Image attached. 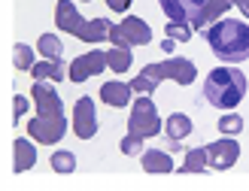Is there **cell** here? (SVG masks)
<instances>
[{
  "instance_id": "cell-1",
  "label": "cell",
  "mask_w": 249,
  "mask_h": 191,
  "mask_svg": "<svg viewBox=\"0 0 249 191\" xmlns=\"http://www.w3.org/2000/svg\"><path fill=\"white\" fill-rule=\"evenodd\" d=\"M31 97L36 104V119L28 122V131L31 139L40 146H55L61 143V137L67 134V119H64V104L52 85L46 82H36L31 88Z\"/></svg>"
},
{
  "instance_id": "cell-2",
  "label": "cell",
  "mask_w": 249,
  "mask_h": 191,
  "mask_svg": "<svg viewBox=\"0 0 249 191\" xmlns=\"http://www.w3.org/2000/svg\"><path fill=\"white\" fill-rule=\"evenodd\" d=\"M204 36L219 61H225V64L249 61V24L246 21L222 16L216 18V24H210L204 31Z\"/></svg>"
},
{
  "instance_id": "cell-3",
  "label": "cell",
  "mask_w": 249,
  "mask_h": 191,
  "mask_svg": "<svg viewBox=\"0 0 249 191\" xmlns=\"http://www.w3.org/2000/svg\"><path fill=\"white\" fill-rule=\"evenodd\" d=\"M246 94V73L237 67H216L204 82V97L216 109H234Z\"/></svg>"
},
{
  "instance_id": "cell-4",
  "label": "cell",
  "mask_w": 249,
  "mask_h": 191,
  "mask_svg": "<svg viewBox=\"0 0 249 191\" xmlns=\"http://www.w3.org/2000/svg\"><path fill=\"white\" fill-rule=\"evenodd\" d=\"M164 16L177 24H189V28H201L225 16L231 0H158Z\"/></svg>"
},
{
  "instance_id": "cell-5",
  "label": "cell",
  "mask_w": 249,
  "mask_h": 191,
  "mask_svg": "<svg viewBox=\"0 0 249 191\" xmlns=\"http://www.w3.org/2000/svg\"><path fill=\"white\" fill-rule=\"evenodd\" d=\"M55 24L82 43H104V40H109V28H113V21H107V18H91V21L82 18L79 9L73 6V0H58Z\"/></svg>"
},
{
  "instance_id": "cell-6",
  "label": "cell",
  "mask_w": 249,
  "mask_h": 191,
  "mask_svg": "<svg viewBox=\"0 0 249 191\" xmlns=\"http://www.w3.org/2000/svg\"><path fill=\"white\" fill-rule=\"evenodd\" d=\"M143 76H146V79H152L155 85L161 79H173L177 85H192L195 76H197V67L189 58H170V61H161V64H146Z\"/></svg>"
},
{
  "instance_id": "cell-7",
  "label": "cell",
  "mask_w": 249,
  "mask_h": 191,
  "mask_svg": "<svg viewBox=\"0 0 249 191\" xmlns=\"http://www.w3.org/2000/svg\"><path fill=\"white\" fill-rule=\"evenodd\" d=\"M109 40L116 49H131V46H149L152 43V28L137 18V16H124L119 24L109 28Z\"/></svg>"
},
{
  "instance_id": "cell-8",
  "label": "cell",
  "mask_w": 249,
  "mask_h": 191,
  "mask_svg": "<svg viewBox=\"0 0 249 191\" xmlns=\"http://www.w3.org/2000/svg\"><path fill=\"white\" fill-rule=\"evenodd\" d=\"M128 131L137 134V137H143V139H149V137H155V134L164 131V127H161V119H158V109H155V104H152V97H149V94L134 100Z\"/></svg>"
},
{
  "instance_id": "cell-9",
  "label": "cell",
  "mask_w": 249,
  "mask_h": 191,
  "mask_svg": "<svg viewBox=\"0 0 249 191\" xmlns=\"http://www.w3.org/2000/svg\"><path fill=\"white\" fill-rule=\"evenodd\" d=\"M204 149H207V158H210V167L213 170H231L240 158V143L225 137V134H222V139H216V143H210Z\"/></svg>"
},
{
  "instance_id": "cell-10",
  "label": "cell",
  "mask_w": 249,
  "mask_h": 191,
  "mask_svg": "<svg viewBox=\"0 0 249 191\" xmlns=\"http://www.w3.org/2000/svg\"><path fill=\"white\" fill-rule=\"evenodd\" d=\"M104 67H107V52H104V49H91V52L79 55L76 61L70 64L67 76L73 82H85V79H91L94 73H104Z\"/></svg>"
},
{
  "instance_id": "cell-11",
  "label": "cell",
  "mask_w": 249,
  "mask_h": 191,
  "mask_svg": "<svg viewBox=\"0 0 249 191\" xmlns=\"http://www.w3.org/2000/svg\"><path fill=\"white\" fill-rule=\"evenodd\" d=\"M73 134L79 139H91L97 134V116L91 97H79L76 106H73Z\"/></svg>"
},
{
  "instance_id": "cell-12",
  "label": "cell",
  "mask_w": 249,
  "mask_h": 191,
  "mask_svg": "<svg viewBox=\"0 0 249 191\" xmlns=\"http://www.w3.org/2000/svg\"><path fill=\"white\" fill-rule=\"evenodd\" d=\"M36 164V146H31V139H16L12 143V173H24Z\"/></svg>"
},
{
  "instance_id": "cell-13",
  "label": "cell",
  "mask_w": 249,
  "mask_h": 191,
  "mask_svg": "<svg viewBox=\"0 0 249 191\" xmlns=\"http://www.w3.org/2000/svg\"><path fill=\"white\" fill-rule=\"evenodd\" d=\"M131 94H134L131 82H104L101 88V100L107 106H128Z\"/></svg>"
},
{
  "instance_id": "cell-14",
  "label": "cell",
  "mask_w": 249,
  "mask_h": 191,
  "mask_svg": "<svg viewBox=\"0 0 249 191\" xmlns=\"http://www.w3.org/2000/svg\"><path fill=\"white\" fill-rule=\"evenodd\" d=\"M140 158H143V170H146V173H158V176L173 173V158H170V152L149 149V152H143Z\"/></svg>"
},
{
  "instance_id": "cell-15",
  "label": "cell",
  "mask_w": 249,
  "mask_h": 191,
  "mask_svg": "<svg viewBox=\"0 0 249 191\" xmlns=\"http://www.w3.org/2000/svg\"><path fill=\"white\" fill-rule=\"evenodd\" d=\"M31 76H34L36 82H49V79L61 82L67 76V70H64V64H61V58L58 61H49L46 58V61H40V64H34V67H31Z\"/></svg>"
},
{
  "instance_id": "cell-16",
  "label": "cell",
  "mask_w": 249,
  "mask_h": 191,
  "mask_svg": "<svg viewBox=\"0 0 249 191\" xmlns=\"http://www.w3.org/2000/svg\"><path fill=\"white\" fill-rule=\"evenodd\" d=\"M164 134H167V139H182L192 134V119L185 116V112H173V116L164 122Z\"/></svg>"
},
{
  "instance_id": "cell-17",
  "label": "cell",
  "mask_w": 249,
  "mask_h": 191,
  "mask_svg": "<svg viewBox=\"0 0 249 191\" xmlns=\"http://www.w3.org/2000/svg\"><path fill=\"white\" fill-rule=\"evenodd\" d=\"M210 167V158H207V149H185V161L179 173H204Z\"/></svg>"
},
{
  "instance_id": "cell-18",
  "label": "cell",
  "mask_w": 249,
  "mask_h": 191,
  "mask_svg": "<svg viewBox=\"0 0 249 191\" xmlns=\"http://www.w3.org/2000/svg\"><path fill=\"white\" fill-rule=\"evenodd\" d=\"M49 164H52V170H55V173L70 176L73 170H76V155H73V152H67V149H58V152H52Z\"/></svg>"
},
{
  "instance_id": "cell-19",
  "label": "cell",
  "mask_w": 249,
  "mask_h": 191,
  "mask_svg": "<svg viewBox=\"0 0 249 191\" xmlns=\"http://www.w3.org/2000/svg\"><path fill=\"white\" fill-rule=\"evenodd\" d=\"M131 61H134L131 49H109V52H107V67L113 73H124L131 67Z\"/></svg>"
},
{
  "instance_id": "cell-20",
  "label": "cell",
  "mask_w": 249,
  "mask_h": 191,
  "mask_svg": "<svg viewBox=\"0 0 249 191\" xmlns=\"http://www.w3.org/2000/svg\"><path fill=\"white\" fill-rule=\"evenodd\" d=\"M36 49H40V52H43L49 61H58L61 52H64V46H61V40H58L55 34H43L40 40H36Z\"/></svg>"
},
{
  "instance_id": "cell-21",
  "label": "cell",
  "mask_w": 249,
  "mask_h": 191,
  "mask_svg": "<svg viewBox=\"0 0 249 191\" xmlns=\"http://www.w3.org/2000/svg\"><path fill=\"white\" fill-rule=\"evenodd\" d=\"M12 64H16L18 70H31L34 67V49L31 46H24V43H16L12 46Z\"/></svg>"
},
{
  "instance_id": "cell-22",
  "label": "cell",
  "mask_w": 249,
  "mask_h": 191,
  "mask_svg": "<svg viewBox=\"0 0 249 191\" xmlns=\"http://www.w3.org/2000/svg\"><path fill=\"white\" fill-rule=\"evenodd\" d=\"M216 124H219V131L225 134V137H237V134L243 131V119L237 116V112H228V116H222Z\"/></svg>"
},
{
  "instance_id": "cell-23",
  "label": "cell",
  "mask_w": 249,
  "mask_h": 191,
  "mask_svg": "<svg viewBox=\"0 0 249 191\" xmlns=\"http://www.w3.org/2000/svg\"><path fill=\"white\" fill-rule=\"evenodd\" d=\"M119 149H122V155H143V137H137V134L128 131V134L122 137Z\"/></svg>"
},
{
  "instance_id": "cell-24",
  "label": "cell",
  "mask_w": 249,
  "mask_h": 191,
  "mask_svg": "<svg viewBox=\"0 0 249 191\" xmlns=\"http://www.w3.org/2000/svg\"><path fill=\"white\" fill-rule=\"evenodd\" d=\"M164 31H167L170 40H179V43H189V40H192V28H189V24H177V21H170Z\"/></svg>"
},
{
  "instance_id": "cell-25",
  "label": "cell",
  "mask_w": 249,
  "mask_h": 191,
  "mask_svg": "<svg viewBox=\"0 0 249 191\" xmlns=\"http://www.w3.org/2000/svg\"><path fill=\"white\" fill-rule=\"evenodd\" d=\"M131 88H134L137 94H152V91H155L158 85H155L152 79H146V76L140 73V76H134V79H131Z\"/></svg>"
},
{
  "instance_id": "cell-26",
  "label": "cell",
  "mask_w": 249,
  "mask_h": 191,
  "mask_svg": "<svg viewBox=\"0 0 249 191\" xmlns=\"http://www.w3.org/2000/svg\"><path fill=\"white\" fill-rule=\"evenodd\" d=\"M24 112H28V97H21V94H16V112H12V116H16V122L24 116Z\"/></svg>"
},
{
  "instance_id": "cell-27",
  "label": "cell",
  "mask_w": 249,
  "mask_h": 191,
  "mask_svg": "<svg viewBox=\"0 0 249 191\" xmlns=\"http://www.w3.org/2000/svg\"><path fill=\"white\" fill-rule=\"evenodd\" d=\"M107 6L113 9V12H128V6H131V0H107Z\"/></svg>"
},
{
  "instance_id": "cell-28",
  "label": "cell",
  "mask_w": 249,
  "mask_h": 191,
  "mask_svg": "<svg viewBox=\"0 0 249 191\" xmlns=\"http://www.w3.org/2000/svg\"><path fill=\"white\" fill-rule=\"evenodd\" d=\"M231 3H237L243 16H249V0H231Z\"/></svg>"
},
{
  "instance_id": "cell-29",
  "label": "cell",
  "mask_w": 249,
  "mask_h": 191,
  "mask_svg": "<svg viewBox=\"0 0 249 191\" xmlns=\"http://www.w3.org/2000/svg\"><path fill=\"white\" fill-rule=\"evenodd\" d=\"M161 49H164V52H173V40H170V36H167L164 43H161Z\"/></svg>"
},
{
  "instance_id": "cell-30",
  "label": "cell",
  "mask_w": 249,
  "mask_h": 191,
  "mask_svg": "<svg viewBox=\"0 0 249 191\" xmlns=\"http://www.w3.org/2000/svg\"><path fill=\"white\" fill-rule=\"evenodd\" d=\"M82 3H89V0H82Z\"/></svg>"
}]
</instances>
